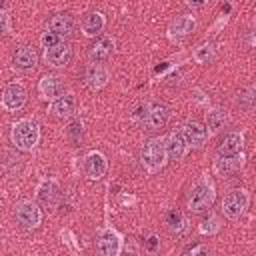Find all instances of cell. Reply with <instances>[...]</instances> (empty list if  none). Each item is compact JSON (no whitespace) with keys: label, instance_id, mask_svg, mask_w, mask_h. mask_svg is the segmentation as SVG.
<instances>
[{"label":"cell","instance_id":"d4e9b609","mask_svg":"<svg viewBox=\"0 0 256 256\" xmlns=\"http://www.w3.org/2000/svg\"><path fill=\"white\" fill-rule=\"evenodd\" d=\"M224 120H226V116H224V112H222V110H210V112H208V116H206V122H208L210 132H216L218 128H222Z\"/></svg>","mask_w":256,"mask_h":256},{"label":"cell","instance_id":"7c38bea8","mask_svg":"<svg viewBox=\"0 0 256 256\" xmlns=\"http://www.w3.org/2000/svg\"><path fill=\"white\" fill-rule=\"evenodd\" d=\"M106 172V158L100 152H90L84 160V174L90 180H98Z\"/></svg>","mask_w":256,"mask_h":256},{"label":"cell","instance_id":"f1b7e54d","mask_svg":"<svg viewBox=\"0 0 256 256\" xmlns=\"http://www.w3.org/2000/svg\"><path fill=\"white\" fill-rule=\"evenodd\" d=\"M40 42H42V46H44V48H50V46H54V44H58V42H60V36H58V34H54V32H44V34H42V38H40Z\"/></svg>","mask_w":256,"mask_h":256},{"label":"cell","instance_id":"52a82bcc","mask_svg":"<svg viewBox=\"0 0 256 256\" xmlns=\"http://www.w3.org/2000/svg\"><path fill=\"white\" fill-rule=\"evenodd\" d=\"M16 220L24 226V228H36L38 224H40V210H38V206L36 204H32V202H20L18 206H16Z\"/></svg>","mask_w":256,"mask_h":256},{"label":"cell","instance_id":"6da1fadb","mask_svg":"<svg viewBox=\"0 0 256 256\" xmlns=\"http://www.w3.org/2000/svg\"><path fill=\"white\" fill-rule=\"evenodd\" d=\"M40 128L38 122L32 118H22L12 126V142L20 150H32L38 144Z\"/></svg>","mask_w":256,"mask_h":256},{"label":"cell","instance_id":"cb8c5ba5","mask_svg":"<svg viewBox=\"0 0 256 256\" xmlns=\"http://www.w3.org/2000/svg\"><path fill=\"white\" fill-rule=\"evenodd\" d=\"M166 224H168L170 232L180 234V232L184 230V226H186V220H184V216H182L180 210H170V212L166 214Z\"/></svg>","mask_w":256,"mask_h":256},{"label":"cell","instance_id":"8fae6325","mask_svg":"<svg viewBox=\"0 0 256 256\" xmlns=\"http://www.w3.org/2000/svg\"><path fill=\"white\" fill-rule=\"evenodd\" d=\"M186 140L182 136V132H170L168 138L164 140V148H166V156L172 158V160H180L184 154H186Z\"/></svg>","mask_w":256,"mask_h":256},{"label":"cell","instance_id":"2e32d148","mask_svg":"<svg viewBox=\"0 0 256 256\" xmlns=\"http://www.w3.org/2000/svg\"><path fill=\"white\" fill-rule=\"evenodd\" d=\"M112 52H114V42H112V38H108V36L98 38V40L90 46V50H88V54H90V58H92L94 62H102V60L110 58Z\"/></svg>","mask_w":256,"mask_h":256},{"label":"cell","instance_id":"1f68e13d","mask_svg":"<svg viewBox=\"0 0 256 256\" xmlns=\"http://www.w3.org/2000/svg\"><path fill=\"white\" fill-rule=\"evenodd\" d=\"M156 244H158L156 236H150V238H148V250H156Z\"/></svg>","mask_w":256,"mask_h":256},{"label":"cell","instance_id":"44dd1931","mask_svg":"<svg viewBox=\"0 0 256 256\" xmlns=\"http://www.w3.org/2000/svg\"><path fill=\"white\" fill-rule=\"evenodd\" d=\"M58 196H60V192H58L56 182L46 180V182L40 184V188H38V200H40L44 206H54V204L58 202Z\"/></svg>","mask_w":256,"mask_h":256},{"label":"cell","instance_id":"8992f818","mask_svg":"<svg viewBox=\"0 0 256 256\" xmlns=\"http://www.w3.org/2000/svg\"><path fill=\"white\" fill-rule=\"evenodd\" d=\"M168 120V108L160 102H148L144 104V120L142 124L150 130H156V128H162Z\"/></svg>","mask_w":256,"mask_h":256},{"label":"cell","instance_id":"603a6c76","mask_svg":"<svg viewBox=\"0 0 256 256\" xmlns=\"http://www.w3.org/2000/svg\"><path fill=\"white\" fill-rule=\"evenodd\" d=\"M102 28H104V16L100 12L88 14L84 24H82V30H84L86 36H96L98 32H102Z\"/></svg>","mask_w":256,"mask_h":256},{"label":"cell","instance_id":"5b68a950","mask_svg":"<svg viewBox=\"0 0 256 256\" xmlns=\"http://www.w3.org/2000/svg\"><path fill=\"white\" fill-rule=\"evenodd\" d=\"M24 104H26V90H24L22 84L12 82V84L4 86V90H2V106L8 112L20 110Z\"/></svg>","mask_w":256,"mask_h":256},{"label":"cell","instance_id":"7402d4cb","mask_svg":"<svg viewBox=\"0 0 256 256\" xmlns=\"http://www.w3.org/2000/svg\"><path fill=\"white\" fill-rule=\"evenodd\" d=\"M240 150H242V136L238 132L226 134L218 146V154H238Z\"/></svg>","mask_w":256,"mask_h":256},{"label":"cell","instance_id":"ffe728a7","mask_svg":"<svg viewBox=\"0 0 256 256\" xmlns=\"http://www.w3.org/2000/svg\"><path fill=\"white\" fill-rule=\"evenodd\" d=\"M74 108H76V100H74V96L72 94H64V96H60V98H56L54 102H52V106H50V112L54 114V116H70L72 112H74Z\"/></svg>","mask_w":256,"mask_h":256},{"label":"cell","instance_id":"4dcf8cb0","mask_svg":"<svg viewBox=\"0 0 256 256\" xmlns=\"http://www.w3.org/2000/svg\"><path fill=\"white\" fill-rule=\"evenodd\" d=\"M188 252H192V254H208V248H206V246H194V248H190Z\"/></svg>","mask_w":256,"mask_h":256},{"label":"cell","instance_id":"277c9868","mask_svg":"<svg viewBox=\"0 0 256 256\" xmlns=\"http://www.w3.org/2000/svg\"><path fill=\"white\" fill-rule=\"evenodd\" d=\"M246 206H248V194L244 190H230L222 200V212L230 220L240 218Z\"/></svg>","mask_w":256,"mask_h":256},{"label":"cell","instance_id":"3957f363","mask_svg":"<svg viewBox=\"0 0 256 256\" xmlns=\"http://www.w3.org/2000/svg\"><path fill=\"white\" fill-rule=\"evenodd\" d=\"M212 202H214V188L208 182H198L190 192L188 208L194 212H202V210H208Z\"/></svg>","mask_w":256,"mask_h":256},{"label":"cell","instance_id":"e0dca14e","mask_svg":"<svg viewBox=\"0 0 256 256\" xmlns=\"http://www.w3.org/2000/svg\"><path fill=\"white\" fill-rule=\"evenodd\" d=\"M84 80H86V84H88L92 90H98V88H102V86L108 82V70H106L104 66H100V64H90V66L86 68Z\"/></svg>","mask_w":256,"mask_h":256},{"label":"cell","instance_id":"ba28073f","mask_svg":"<svg viewBox=\"0 0 256 256\" xmlns=\"http://www.w3.org/2000/svg\"><path fill=\"white\" fill-rule=\"evenodd\" d=\"M120 248H122V240H120V236H118L116 232H112V230L102 232L100 238H98V242H96V250H98V254H102V256H116V254L120 252Z\"/></svg>","mask_w":256,"mask_h":256},{"label":"cell","instance_id":"d6986e66","mask_svg":"<svg viewBox=\"0 0 256 256\" xmlns=\"http://www.w3.org/2000/svg\"><path fill=\"white\" fill-rule=\"evenodd\" d=\"M194 26H196L194 18H190V16H178V18L170 24L168 32H170L172 38H182V36H188V34L194 30Z\"/></svg>","mask_w":256,"mask_h":256},{"label":"cell","instance_id":"f546056e","mask_svg":"<svg viewBox=\"0 0 256 256\" xmlns=\"http://www.w3.org/2000/svg\"><path fill=\"white\" fill-rule=\"evenodd\" d=\"M8 30V16L4 12H0V34H4Z\"/></svg>","mask_w":256,"mask_h":256},{"label":"cell","instance_id":"5bb4252c","mask_svg":"<svg viewBox=\"0 0 256 256\" xmlns=\"http://www.w3.org/2000/svg\"><path fill=\"white\" fill-rule=\"evenodd\" d=\"M38 90H40V96L44 100H52L64 92V82L58 76H44L38 84Z\"/></svg>","mask_w":256,"mask_h":256},{"label":"cell","instance_id":"83f0119b","mask_svg":"<svg viewBox=\"0 0 256 256\" xmlns=\"http://www.w3.org/2000/svg\"><path fill=\"white\" fill-rule=\"evenodd\" d=\"M212 54H214V48L206 44V46H202V48H198V50H196L194 58H196L198 62H208V60L212 58Z\"/></svg>","mask_w":256,"mask_h":256},{"label":"cell","instance_id":"836d02e7","mask_svg":"<svg viewBox=\"0 0 256 256\" xmlns=\"http://www.w3.org/2000/svg\"><path fill=\"white\" fill-rule=\"evenodd\" d=\"M4 4H6V0H0V8H2V6H4Z\"/></svg>","mask_w":256,"mask_h":256},{"label":"cell","instance_id":"d6a6232c","mask_svg":"<svg viewBox=\"0 0 256 256\" xmlns=\"http://www.w3.org/2000/svg\"><path fill=\"white\" fill-rule=\"evenodd\" d=\"M186 2H188L190 6H196V8H198V6H204V4H206V0H186Z\"/></svg>","mask_w":256,"mask_h":256},{"label":"cell","instance_id":"9a60e30c","mask_svg":"<svg viewBox=\"0 0 256 256\" xmlns=\"http://www.w3.org/2000/svg\"><path fill=\"white\" fill-rule=\"evenodd\" d=\"M240 166H242V156H240V152H238V154H216V158H214V168H216L220 174L236 172Z\"/></svg>","mask_w":256,"mask_h":256},{"label":"cell","instance_id":"ac0fdd59","mask_svg":"<svg viewBox=\"0 0 256 256\" xmlns=\"http://www.w3.org/2000/svg\"><path fill=\"white\" fill-rule=\"evenodd\" d=\"M48 30L58 34V36H68L74 30V20L68 14H54L48 20Z\"/></svg>","mask_w":256,"mask_h":256},{"label":"cell","instance_id":"9c48e42d","mask_svg":"<svg viewBox=\"0 0 256 256\" xmlns=\"http://www.w3.org/2000/svg\"><path fill=\"white\" fill-rule=\"evenodd\" d=\"M70 56H72V50H70V46H68L66 42H62V40H60L58 44L46 48V54H44L46 62H48L50 66H54V68H60V66L68 64Z\"/></svg>","mask_w":256,"mask_h":256},{"label":"cell","instance_id":"484cf974","mask_svg":"<svg viewBox=\"0 0 256 256\" xmlns=\"http://www.w3.org/2000/svg\"><path fill=\"white\" fill-rule=\"evenodd\" d=\"M66 134H68V138H70L74 144H78V142L82 140V122H80V120L70 122L68 128H66Z\"/></svg>","mask_w":256,"mask_h":256},{"label":"cell","instance_id":"7a4b0ae2","mask_svg":"<svg viewBox=\"0 0 256 256\" xmlns=\"http://www.w3.org/2000/svg\"><path fill=\"white\" fill-rule=\"evenodd\" d=\"M166 162V148L162 138H150L142 148V164L148 172H156Z\"/></svg>","mask_w":256,"mask_h":256},{"label":"cell","instance_id":"4fadbf2b","mask_svg":"<svg viewBox=\"0 0 256 256\" xmlns=\"http://www.w3.org/2000/svg\"><path fill=\"white\" fill-rule=\"evenodd\" d=\"M36 60H38V56H36L34 48L22 46V48L16 50V54L12 58V66L16 70H20V72H28V70H32L36 66Z\"/></svg>","mask_w":256,"mask_h":256},{"label":"cell","instance_id":"30bf717a","mask_svg":"<svg viewBox=\"0 0 256 256\" xmlns=\"http://www.w3.org/2000/svg\"><path fill=\"white\" fill-rule=\"evenodd\" d=\"M180 132H182L186 144H192V146H202L206 142V138H208V130L200 122H192V120L186 122Z\"/></svg>","mask_w":256,"mask_h":256},{"label":"cell","instance_id":"4316f807","mask_svg":"<svg viewBox=\"0 0 256 256\" xmlns=\"http://www.w3.org/2000/svg\"><path fill=\"white\" fill-rule=\"evenodd\" d=\"M218 228H220V224H218V218H214V216H208L200 224V232L202 234H214V232H218Z\"/></svg>","mask_w":256,"mask_h":256}]
</instances>
